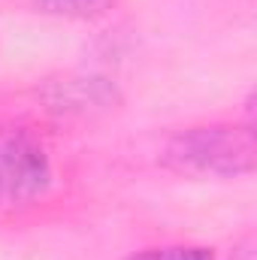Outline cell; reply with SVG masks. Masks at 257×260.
<instances>
[{
	"label": "cell",
	"instance_id": "cell-1",
	"mask_svg": "<svg viewBox=\"0 0 257 260\" xmlns=\"http://www.w3.org/2000/svg\"><path fill=\"white\" fill-rule=\"evenodd\" d=\"M160 167L185 179H242L257 167L254 121H209L176 130L160 148Z\"/></svg>",
	"mask_w": 257,
	"mask_h": 260
},
{
	"label": "cell",
	"instance_id": "cell-6",
	"mask_svg": "<svg viewBox=\"0 0 257 260\" xmlns=\"http://www.w3.org/2000/svg\"><path fill=\"white\" fill-rule=\"evenodd\" d=\"M227 260H257V242L251 233H245L236 245H233V251H230V257Z\"/></svg>",
	"mask_w": 257,
	"mask_h": 260
},
{
	"label": "cell",
	"instance_id": "cell-4",
	"mask_svg": "<svg viewBox=\"0 0 257 260\" xmlns=\"http://www.w3.org/2000/svg\"><path fill=\"white\" fill-rule=\"evenodd\" d=\"M40 12L58 15V18H73V21H91L109 15L118 0H30Z\"/></svg>",
	"mask_w": 257,
	"mask_h": 260
},
{
	"label": "cell",
	"instance_id": "cell-3",
	"mask_svg": "<svg viewBox=\"0 0 257 260\" xmlns=\"http://www.w3.org/2000/svg\"><path fill=\"white\" fill-rule=\"evenodd\" d=\"M121 97L115 91V85L109 79H100V76H70L61 82H52L46 88V103L58 112H76V115H88L94 109H109L115 106Z\"/></svg>",
	"mask_w": 257,
	"mask_h": 260
},
{
	"label": "cell",
	"instance_id": "cell-2",
	"mask_svg": "<svg viewBox=\"0 0 257 260\" xmlns=\"http://www.w3.org/2000/svg\"><path fill=\"white\" fill-rule=\"evenodd\" d=\"M55 167L46 142L27 127H0V212L49 194Z\"/></svg>",
	"mask_w": 257,
	"mask_h": 260
},
{
	"label": "cell",
	"instance_id": "cell-5",
	"mask_svg": "<svg viewBox=\"0 0 257 260\" xmlns=\"http://www.w3.org/2000/svg\"><path fill=\"white\" fill-rule=\"evenodd\" d=\"M124 260H215L212 248L206 245H188V242H176V245H151L142 251H133Z\"/></svg>",
	"mask_w": 257,
	"mask_h": 260
}]
</instances>
